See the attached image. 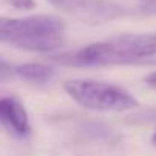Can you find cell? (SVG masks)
Masks as SVG:
<instances>
[{
	"label": "cell",
	"instance_id": "obj_1",
	"mask_svg": "<svg viewBox=\"0 0 156 156\" xmlns=\"http://www.w3.org/2000/svg\"><path fill=\"white\" fill-rule=\"evenodd\" d=\"M52 61L70 67L153 63L156 61V34H121L52 57Z\"/></svg>",
	"mask_w": 156,
	"mask_h": 156
},
{
	"label": "cell",
	"instance_id": "obj_2",
	"mask_svg": "<svg viewBox=\"0 0 156 156\" xmlns=\"http://www.w3.org/2000/svg\"><path fill=\"white\" fill-rule=\"evenodd\" d=\"M0 43L31 52H52L66 43V23L57 16L0 17Z\"/></svg>",
	"mask_w": 156,
	"mask_h": 156
},
{
	"label": "cell",
	"instance_id": "obj_3",
	"mask_svg": "<svg viewBox=\"0 0 156 156\" xmlns=\"http://www.w3.org/2000/svg\"><path fill=\"white\" fill-rule=\"evenodd\" d=\"M66 94L80 106L98 112H122L139 106L126 89L94 80H70L64 83Z\"/></svg>",
	"mask_w": 156,
	"mask_h": 156
},
{
	"label": "cell",
	"instance_id": "obj_4",
	"mask_svg": "<svg viewBox=\"0 0 156 156\" xmlns=\"http://www.w3.org/2000/svg\"><path fill=\"white\" fill-rule=\"evenodd\" d=\"M48 2L73 19L90 25L106 23L126 14V9L113 0H48Z\"/></svg>",
	"mask_w": 156,
	"mask_h": 156
},
{
	"label": "cell",
	"instance_id": "obj_5",
	"mask_svg": "<svg viewBox=\"0 0 156 156\" xmlns=\"http://www.w3.org/2000/svg\"><path fill=\"white\" fill-rule=\"evenodd\" d=\"M0 124L19 136H25L31 132L28 112L16 97L0 98Z\"/></svg>",
	"mask_w": 156,
	"mask_h": 156
},
{
	"label": "cell",
	"instance_id": "obj_6",
	"mask_svg": "<svg viewBox=\"0 0 156 156\" xmlns=\"http://www.w3.org/2000/svg\"><path fill=\"white\" fill-rule=\"evenodd\" d=\"M12 72L22 80L29 83H37V84L51 81L55 75V69L44 63H25L14 67Z\"/></svg>",
	"mask_w": 156,
	"mask_h": 156
},
{
	"label": "cell",
	"instance_id": "obj_7",
	"mask_svg": "<svg viewBox=\"0 0 156 156\" xmlns=\"http://www.w3.org/2000/svg\"><path fill=\"white\" fill-rule=\"evenodd\" d=\"M6 2L12 8L20 9V11H29V9L35 8V2H34V0H6Z\"/></svg>",
	"mask_w": 156,
	"mask_h": 156
},
{
	"label": "cell",
	"instance_id": "obj_8",
	"mask_svg": "<svg viewBox=\"0 0 156 156\" xmlns=\"http://www.w3.org/2000/svg\"><path fill=\"white\" fill-rule=\"evenodd\" d=\"M11 72H12V69H11L9 63L0 58V80H2V78H5L6 75H9Z\"/></svg>",
	"mask_w": 156,
	"mask_h": 156
},
{
	"label": "cell",
	"instance_id": "obj_9",
	"mask_svg": "<svg viewBox=\"0 0 156 156\" xmlns=\"http://www.w3.org/2000/svg\"><path fill=\"white\" fill-rule=\"evenodd\" d=\"M144 2V8L148 12H156V0H142Z\"/></svg>",
	"mask_w": 156,
	"mask_h": 156
},
{
	"label": "cell",
	"instance_id": "obj_10",
	"mask_svg": "<svg viewBox=\"0 0 156 156\" xmlns=\"http://www.w3.org/2000/svg\"><path fill=\"white\" fill-rule=\"evenodd\" d=\"M145 84L153 87V89H156V72H151L150 75L145 76Z\"/></svg>",
	"mask_w": 156,
	"mask_h": 156
},
{
	"label": "cell",
	"instance_id": "obj_11",
	"mask_svg": "<svg viewBox=\"0 0 156 156\" xmlns=\"http://www.w3.org/2000/svg\"><path fill=\"white\" fill-rule=\"evenodd\" d=\"M151 142L156 145V132H154V133H153V136H151Z\"/></svg>",
	"mask_w": 156,
	"mask_h": 156
}]
</instances>
